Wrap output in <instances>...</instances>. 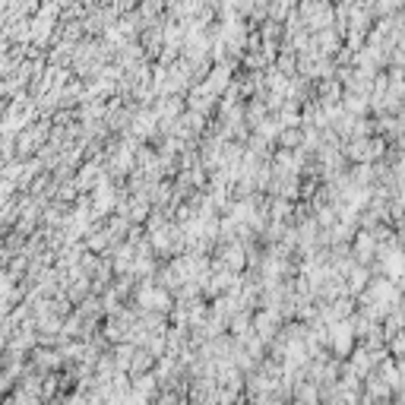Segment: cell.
<instances>
[{"instance_id":"6da1fadb","label":"cell","mask_w":405,"mask_h":405,"mask_svg":"<svg viewBox=\"0 0 405 405\" xmlns=\"http://www.w3.org/2000/svg\"><path fill=\"white\" fill-rule=\"evenodd\" d=\"M140 304L143 307H158V310H165L168 307V295L158 289H143L140 291Z\"/></svg>"}]
</instances>
